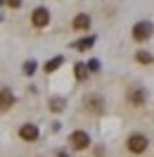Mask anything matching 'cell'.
<instances>
[{
	"instance_id": "obj_13",
	"label": "cell",
	"mask_w": 154,
	"mask_h": 157,
	"mask_svg": "<svg viewBox=\"0 0 154 157\" xmlns=\"http://www.w3.org/2000/svg\"><path fill=\"white\" fill-rule=\"evenodd\" d=\"M74 74H76L78 81H86V78L90 76V71H88L86 62H76V64H74Z\"/></svg>"
},
{
	"instance_id": "obj_4",
	"label": "cell",
	"mask_w": 154,
	"mask_h": 157,
	"mask_svg": "<svg viewBox=\"0 0 154 157\" xmlns=\"http://www.w3.org/2000/svg\"><path fill=\"white\" fill-rule=\"evenodd\" d=\"M126 100H128V105L130 107H145V102L149 100V93L140 86H133V88L126 93Z\"/></svg>"
},
{
	"instance_id": "obj_18",
	"label": "cell",
	"mask_w": 154,
	"mask_h": 157,
	"mask_svg": "<svg viewBox=\"0 0 154 157\" xmlns=\"http://www.w3.org/2000/svg\"><path fill=\"white\" fill-rule=\"evenodd\" d=\"M57 157H69V152H64V150H62V152H57Z\"/></svg>"
},
{
	"instance_id": "obj_3",
	"label": "cell",
	"mask_w": 154,
	"mask_h": 157,
	"mask_svg": "<svg viewBox=\"0 0 154 157\" xmlns=\"http://www.w3.org/2000/svg\"><path fill=\"white\" fill-rule=\"evenodd\" d=\"M83 105H86V112L90 114H102L105 112V98L100 95V93H88L86 98H83Z\"/></svg>"
},
{
	"instance_id": "obj_17",
	"label": "cell",
	"mask_w": 154,
	"mask_h": 157,
	"mask_svg": "<svg viewBox=\"0 0 154 157\" xmlns=\"http://www.w3.org/2000/svg\"><path fill=\"white\" fill-rule=\"evenodd\" d=\"M5 2H7L10 10H19V7H21V0H5Z\"/></svg>"
},
{
	"instance_id": "obj_7",
	"label": "cell",
	"mask_w": 154,
	"mask_h": 157,
	"mask_svg": "<svg viewBox=\"0 0 154 157\" xmlns=\"http://www.w3.org/2000/svg\"><path fill=\"white\" fill-rule=\"evenodd\" d=\"M40 136V131L36 124H21L19 126V138L21 140H26V143H36Z\"/></svg>"
},
{
	"instance_id": "obj_11",
	"label": "cell",
	"mask_w": 154,
	"mask_h": 157,
	"mask_svg": "<svg viewBox=\"0 0 154 157\" xmlns=\"http://www.w3.org/2000/svg\"><path fill=\"white\" fill-rule=\"evenodd\" d=\"M62 64H64V57H62V55H57V57H52V59H48V62H45V74H52V71H57L59 67H62Z\"/></svg>"
},
{
	"instance_id": "obj_10",
	"label": "cell",
	"mask_w": 154,
	"mask_h": 157,
	"mask_svg": "<svg viewBox=\"0 0 154 157\" xmlns=\"http://www.w3.org/2000/svg\"><path fill=\"white\" fill-rule=\"evenodd\" d=\"M48 107H50V112L59 114V112H64V107H67V100L62 98V95H52V98L48 100Z\"/></svg>"
},
{
	"instance_id": "obj_14",
	"label": "cell",
	"mask_w": 154,
	"mask_h": 157,
	"mask_svg": "<svg viewBox=\"0 0 154 157\" xmlns=\"http://www.w3.org/2000/svg\"><path fill=\"white\" fill-rule=\"evenodd\" d=\"M135 62H140V64H152L154 57H152L149 50H138V52H135Z\"/></svg>"
},
{
	"instance_id": "obj_6",
	"label": "cell",
	"mask_w": 154,
	"mask_h": 157,
	"mask_svg": "<svg viewBox=\"0 0 154 157\" xmlns=\"http://www.w3.org/2000/svg\"><path fill=\"white\" fill-rule=\"evenodd\" d=\"M31 24L36 29H45L50 24V10L48 7H36V10L31 12Z\"/></svg>"
},
{
	"instance_id": "obj_16",
	"label": "cell",
	"mask_w": 154,
	"mask_h": 157,
	"mask_svg": "<svg viewBox=\"0 0 154 157\" xmlns=\"http://www.w3.org/2000/svg\"><path fill=\"white\" fill-rule=\"evenodd\" d=\"M86 67H88V71H90V74H95V71H100V62H97V59H90Z\"/></svg>"
},
{
	"instance_id": "obj_2",
	"label": "cell",
	"mask_w": 154,
	"mask_h": 157,
	"mask_svg": "<svg viewBox=\"0 0 154 157\" xmlns=\"http://www.w3.org/2000/svg\"><path fill=\"white\" fill-rule=\"evenodd\" d=\"M154 33V24L152 21H138L133 26V31H130V36H133L135 43H145V40H149Z\"/></svg>"
},
{
	"instance_id": "obj_15",
	"label": "cell",
	"mask_w": 154,
	"mask_h": 157,
	"mask_svg": "<svg viewBox=\"0 0 154 157\" xmlns=\"http://www.w3.org/2000/svg\"><path fill=\"white\" fill-rule=\"evenodd\" d=\"M36 69H38L36 59H29V62H24V74H26V76H33V74H36Z\"/></svg>"
},
{
	"instance_id": "obj_8",
	"label": "cell",
	"mask_w": 154,
	"mask_h": 157,
	"mask_svg": "<svg viewBox=\"0 0 154 157\" xmlns=\"http://www.w3.org/2000/svg\"><path fill=\"white\" fill-rule=\"evenodd\" d=\"M12 105H14V93L2 86V88H0V112H7Z\"/></svg>"
},
{
	"instance_id": "obj_12",
	"label": "cell",
	"mask_w": 154,
	"mask_h": 157,
	"mask_svg": "<svg viewBox=\"0 0 154 157\" xmlns=\"http://www.w3.org/2000/svg\"><path fill=\"white\" fill-rule=\"evenodd\" d=\"M93 43H95V38H93V36H88V38L76 40V43H74L71 48H76L78 52H86V50H90V48H93Z\"/></svg>"
},
{
	"instance_id": "obj_1",
	"label": "cell",
	"mask_w": 154,
	"mask_h": 157,
	"mask_svg": "<svg viewBox=\"0 0 154 157\" xmlns=\"http://www.w3.org/2000/svg\"><path fill=\"white\" fill-rule=\"evenodd\" d=\"M126 147L133 155H142V152H147V147H149V138L145 136V133H130V136L126 138Z\"/></svg>"
},
{
	"instance_id": "obj_9",
	"label": "cell",
	"mask_w": 154,
	"mask_h": 157,
	"mask_svg": "<svg viewBox=\"0 0 154 157\" xmlns=\"http://www.w3.org/2000/svg\"><path fill=\"white\" fill-rule=\"evenodd\" d=\"M71 26H74V31H88V29H90V17H88L86 12H81V14L74 17Z\"/></svg>"
},
{
	"instance_id": "obj_5",
	"label": "cell",
	"mask_w": 154,
	"mask_h": 157,
	"mask_svg": "<svg viewBox=\"0 0 154 157\" xmlns=\"http://www.w3.org/2000/svg\"><path fill=\"white\" fill-rule=\"evenodd\" d=\"M69 145L74 147V150H88V147H90L88 131H74V133L69 136Z\"/></svg>"
}]
</instances>
